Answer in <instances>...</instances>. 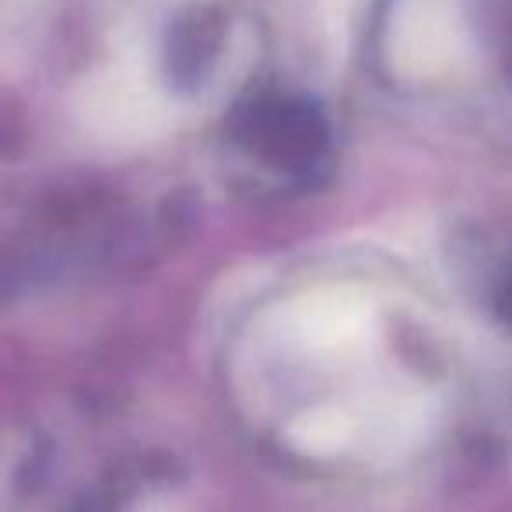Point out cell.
<instances>
[{
	"label": "cell",
	"instance_id": "6da1fadb",
	"mask_svg": "<svg viewBox=\"0 0 512 512\" xmlns=\"http://www.w3.org/2000/svg\"><path fill=\"white\" fill-rule=\"evenodd\" d=\"M253 141L256 148L271 155L274 162L306 165L316 162L323 148V123L309 106H292V102H274L260 106L253 116Z\"/></svg>",
	"mask_w": 512,
	"mask_h": 512
}]
</instances>
